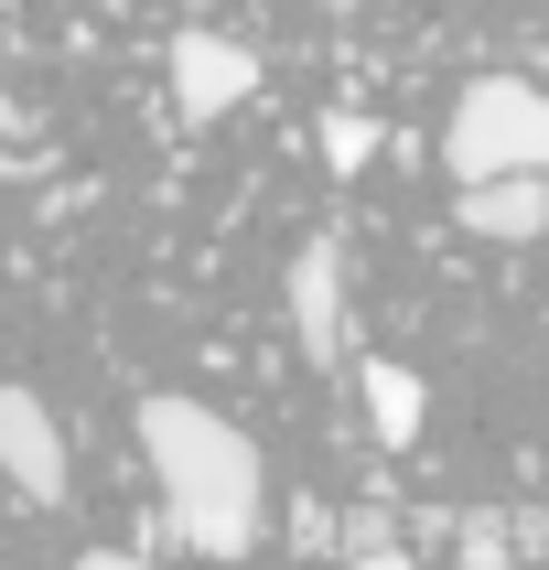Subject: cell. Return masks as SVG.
Masks as SVG:
<instances>
[{
    "label": "cell",
    "instance_id": "cell-1",
    "mask_svg": "<svg viewBox=\"0 0 549 570\" xmlns=\"http://www.w3.org/2000/svg\"><path fill=\"white\" fill-rule=\"evenodd\" d=\"M140 463H151L184 549H205V560H248L258 549V442L226 410L151 387L140 399Z\"/></svg>",
    "mask_w": 549,
    "mask_h": 570
},
{
    "label": "cell",
    "instance_id": "cell-2",
    "mask_svg": "<svg viewBox=\"0 0 549 570\" xmlns=\"http://www.w3.org/2000/svg\"><path fill=\"white\" fill-rule=\"evenodd\" d=\"M442 161L463 173V184H496V173H549V87H528V76H474V87L452 97Z\"/></svg>",
    "mask_w": 549,
    "mask_h": 570
},
{
    "label": "cell",
    "instance_id": "cell-3",
    "mask_svg": "<svg viewBox=\"0 0 549 570\" xmlns=\"http://www.w3.org/2000/svg\"><path fill=\"white\" fill-rule=\"evenodd\" d=\"M291 345L313 366H345V248L334 237L291 248Z\"/></svg>",
    "mask_w": 549,
    "mask_h": 570
},
{
    "label": "cell",
    "instance_id": "cell-4",
    "mask_svg": "<svg viewBox=\"0 0 549 570\" xmlns=\"http://www.w3.org/2000/svg\"><path fill=\"white\" fill-rule=\"evenodd\" d=\"M237 97H258V55L226 32H173V119H226Z\"/></svg>",
    "mask_w": 549,
    "mask_h": 570
},
{
    "label": "cell",
    "instance_id": "cell-5",
    "mask_svg": "<svg viewBox=\"0 0 549 570\" xmlns=\"http://www.w3.org/2000/svg\"><path fill=\"white\" fill-rule=\"evenodd\" d=\"M0 474L22 484L32 507H65V431H55V410L32 399V387H0Z\"/></svg>",
    "mask_w": 549,
    "mask_h": 570
},
{
    "label": "cell",
    "instance_id": "cell-6",
    "mask_svg": "<svg viewBox=\"0 0 549 570\" xmlns=\"http://www.w3.org/2000/svg\"><path fill=\"white\" fill-rule=\"evenodd\" d=\"M452 216L474 226V237H496V248H528V237H549V173H496V184H463V205Z\"/></svg>",
    "mask_w": 549,
    "mask_h": 570
},
{
    "label": "cell",
    "instance_id": "cell-7",
    "mask_svg": "<svg viewBox=\"0 0 549 570\" xmlns=\"http://www.w3.org/2000/svg\"><path fill=\"white\" fill-rule=\"evenodd\" d=\"M355 377H366V431H378L388 452H410L420 442V377H410V366H388V355H378V366H355Z\"/></svg>",
    "mask_w": 549,
    "mask_h": 570
},
{
    "label": "cell",
    "instance_id": "cell-8",
    "mask_svg": "<svg viewBox=\"0 0 549 570\" xmlns=\"http://www.w3.org/2000/svg\"><path fill=\"white\" fill-rule=\"evenodd\" d=\"M452 570H517V539L496 507H463L452 517Z\"/></svg>",
    "mask_w": 549,
    "mask_h": 570
},
{
    "label": "cell",
    "instance_id": "cell-9",
    "mask_svg": "<svg viewBox=\"0 0 549 570\" xmlns=\"http://www.w3.org/2000/svg\"><path fill=\"white\" fill-rule=\"evenodd\" d=\"M378 140H388V129L366 119V108H334V119H323V173H366Z\"/></svg>",
    "mask_w": 549,
    "mask_h": 570
},
{
    "label": "cell",
    "instance_id": "cell-10",
    "mask_svg": "<svg viewBox=\"0 0 549 570\" xmlns=\"http://www.w3.org/2000/svg\"><path fill=\"white\" fill-rule=\"evenodd\" d=\"M399 539V528H388V507H355L345 528H334V549H355V560H366V549H388Z\"/></svg>",
    "mask_w": 549,
    "mask_h": 570
},
{
    "label": "cell",
    "instance_id": "cell-11",
    "mask_svg": "<svg viewBox=\"0 0 549 570\" xmlns=\"http://www.w3.org/2000/svg\"><path fill=\"white\" fill-rule=\"evenodd\" d=\"M76 570H161V560H140V549H76Z\"/></svg>",
    "mask_w": 549,
    "mask_h": 570
},
{
    "label": "cell",
    "instance_id": "cell-12",
    "mask_svg": "<svg viewBox=\"0 0 549 570\" xmlns=\"http://www.w3.org/2000/svg\"><path fill=\"white\" fill-rule=\"evenodd\" d=\"M345 570H420L410 549H366V560H345Z\"/></svg>",
    "mask_w": 549,
    "mask_h": 570
},
{
    "label": "cell",
    "instance_id": "cell-13",
    "mask_svg": "<svg viewBox=\"0 0 549 570\" xmlns=\"http://www.w3.org/2000/svg\"><path fill=\"white\" fill-rule=\"evenodd\" d=\"M313 11H366V0H313Z\"/></svg>",
    "mask_w": 549,
    "mask_h": 570
}]
</instances>
